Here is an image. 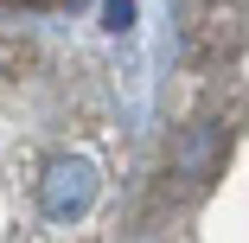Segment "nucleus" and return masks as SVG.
I'll return each instance as SVG.
<instances>
[{"mask_svg": "<svg viewBox=\"0 0 249 243\" xmlns=\"http://www.w3.org/2000/svg\"><path fill=\"white\" fill-rule=\"evenodd\" d=\"M89 167L77 160V167H52V186H45V211L52 218H77L83 205H89Z\"/></svg>", "mask_w": 249, "mask_h": 243, "instance_id": "nucleus-1", "label": "nucleus"}, {"mask_svg": "<svg viewBox=\"0 0 249 243\" xmlns=\"http://www.w3.org/2000/svg\"><path fill=\"white\" fill-rule=\"evenodd\" d=\"M103 26L109 32H128L134 26V0H109V7H103Z\"/></svg>", "mask_w": 249, "mask_h": 243, "instance_id": "nucleus-2", "label": "nucleus"}, {"mask_svg": "<svg viewBox=\"0 0 249 243\" xmlns=\"http://www.w3.org/2000/svg\"><path fill=\"white\" fill-rule=\"evenodd\" d=\"M32 7H45V0H32Z\"/></svg>", "mask_w": 249, "mask_h": 243, "instance_id": "nucleus-3", "label": "nucleus"}]
</instances>
